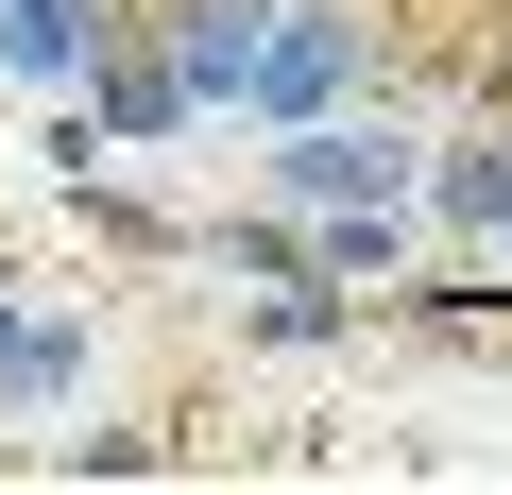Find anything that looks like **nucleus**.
<instances>
[{
    "instance_id": "obj_1",
    "label": "nucleus",
    "mask_w": 512,
    "mask_h": 495,
    "mask_svg": "<svg viewBox=\"0 0 512 495\" xmlns=\"http://www.w3.org/2000/svg\"><path fill=\"white\" fill-rule=\"evenodd\" d=\"M256 171H274V205H291V222H325V205H410L427 120L359 86V103H325V120H274V154H256Z\"/></svg>"
},
{
    "instance_id": "obj_2",
    "label": "nucleus",
    "mask_w": 512,
    "mask_h": 495,
    "mask_svg": "<svg viewBox=\"0 0 512 495\" xmlns=\"http://www.w3.org/2000/svg\"><path fill=\"white\" fill-rule=\"evenodd\" d=\"M376 69H393V18H376V0H274V18H256V69H239V120L256 137H274V120H325Z\"/></svg>"
},
{
    "instance_id": "obj_3",
    "label": "nucleus",
    "mask_w": 512,
    "mask_h": 495,
    "mask_svg": "<svg viewBox=\"0 0 512 495\" xmlns=\"http://www.w3.org/2000/svg\"><path fill=\"white\" fill-rule=\"evenodd\" d=\"M410 222H444L461 257H512V103H495V120H461V137H427Z\"/></svg>"
},
{
    "instance_id": "obj_4",
    "label": "nucleus",
    "mask_w": 512,
    "mask_h": 495,
    "mask_svg": "<svg viewBox=\"0 0 512 495\" xmlns=\"http://www.w3.org/2000/svg\"><path fill=\"white\" fill-rule=\"evenodd\" d=\"M256 18H274V0H137V35H154V69L188 86V120H239V69H256Z\"/></svg>"
},
{
    "instance_id": "obj_5",
    "label": "nucleus",
    "mask_w": 512,
    "mask_h": 495,
    "mask_svg": "<svg viewBox=\"0 0 512 495\" xmlns=\"http://www.w3.org/2000/svg\"><path fill=\"white\" fill-rule=\"evenodd\" d=\"M69 103L103 120V154H154V137H205V120H188V86L154 69V35H137V18H120V35L86 52V86H69Z\"/></svg>"
},
{
    "instance_id": "obj_6",
    "label": "nucleus",
    "mask_w": 512,
    "mask_h": 495,
    "mask_svg": "<svg viewBox=\"0 0 512 495\" xmlns=\"http://www.w3.org/2000/svg\"><path fill=\"white\" fill-rule=\"evenodd\" d=\"M86 308H18L0 291V410H86Z\"/></svg>"
},
{
    "instance_id": "obj_7",
    "label": "nucleus",
    "mask_w": 512,
    "mask_h": 495,
    "mask_svg": "<svg viewBox=\"0 0 512 495\" xmlns=\"http://www.w3.org/2000/svg\"><path fill=\"white\" fill-rule=\"evenodd\" d=\"M376 308L342 291V274H239V342L256 359H325V342H359Z\"/></svg>"
},
{
    "instance_id": "obj_8",
    "label": "nucleus",
    "mask_w": 512,
    "mask_h": 495,
    "mask_svg": "<svg viewBox=\"0 0 512 495\" xmlns=\"http://www.w3.org/2000/svg\"><path fill=\"white\" fill-rule=\"evenodd\" d=\"M120 18H137V0H0V69L52 103V86H86V52H103Z\"/></svg>"
},
{
    "instance_id": "obj_9",
    "label": "nucleus",
    "mask_w": 512,
    "mask_h": 495,
    "mask_svg": "<svg viewBox=\"0 0 512 495\" xmlns=\"http://www.w3.org/2000/svg\"><path fill=\"white\" fill-rule=\"evenodd\" d=\"M69 205H86L103 257H188V222H171V205H137V188H120V154H103V171H69Z\"/></svg>"
},
{
    "instance_id": "obj_10",
    "label": "nucleus",
    "mask_w": 512,
    "mask_h": 495,
    "mask_svg": "<svg viewBox=\"0 0 512 495\" xmlns=\"http://www.w3.org/2000/svg\"><path fill=\"white\" fill-rule=\"evenodd\" d=\"M154 461H171L154 427H69V444H52V478H154Z\"/></svg>"
}]
</instances>
